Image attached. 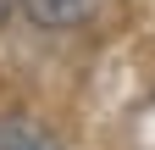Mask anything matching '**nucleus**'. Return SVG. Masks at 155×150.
Wrapping results in <instances>:
<instances>
[{
	"label": "nucleus",
	"instance_id": "obj_1",
	"mask_svg": "<svg viewBox=\"0 0 155 150\" xmlns=\"http://www.w3.org/2000/svg\"><path fill=\"white\" fill-rule=\"evenodd\" d=\"M33 22H45V28H72V22H83V17L100 6V0H22Z\"/></svg>",
	"mask_w": 155,
	"mask_h": 150
},
{
	"label": "nucleus",
	"instance_id": "obj_2",
	"mask_svg": "<svg viewBox=\"0 0 155 150\" xmlns=\"http://www.w3.org/2000/svg\"><path fill=\"white\" fill-rule=\"evenodd\" d=\"M0 150H61V145L28 117H0Z\"/></svg>",
	"mask_w": 155,
	"mask_h": 150
}]
</instances>
